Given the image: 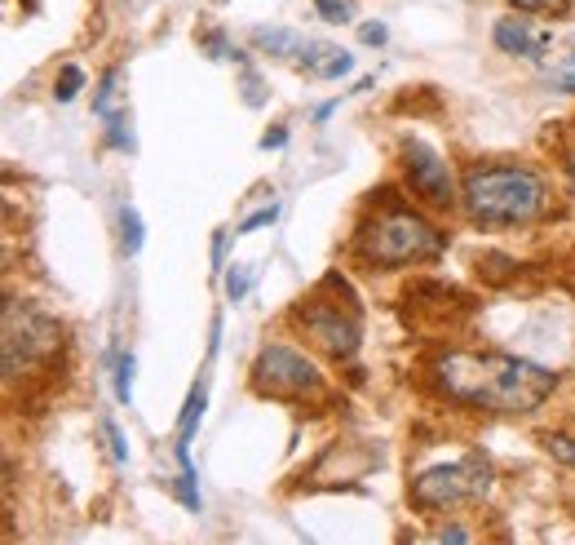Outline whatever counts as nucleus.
I'll return each mask as SVG.
<instances>
[{"label":"nucleus","instance_id":"obj_1","mask_svg":"<svg viewBox=\"0 0 575 545\" xmlns=\"http://www.w3.org/2000/svg\"><path fill=\"white\" fill-rule=\"evenodd\" d=\"M434 386L456 404L523 417L554 395V373L501 351H452L434 364Z\"/></svg>","mask_w":575,"mask_h":545},{"label":"nucleus","instance_id":"obj_2","mask_svg":"<svg viewBox=\"0 0 575 545\" xmlns=\"http://www.w3.org/2000/svg\"><path fill=\"white\" fill-rule=\"evenodd\" d=\"M470 218L478 222H496V226H510V222H532L545 213V182L541 173L523 169V164H492V169H474L465 178V191H461Z\"/></svg>","mask_w":575,"mask_h":545},{"label":"nucleus","instance_id":"obj_3","mask_svg":"<svg viewBox=\"0 0 575 545\" xmlns=\"http://www.w3.org/2000/svg\"><path fill=\"white\" fill-rule=\"evenodd\" d=\"M443 249V235L407 209H390L381 213L367 231H363V258L381 262V266H407V262H425Z\"/></svg>","mask_w":575,"mask_h":545},{"label":"nucleus","instance_id":"obj_4","mask_svg":"<svg viewBox=\"0 0 575 545\" xmlns=\"http://www.w3.org/2000/svg\"><path fill=\"white\" fill-rule=\"evenodd\" d=\"M58 351V320L44 315L40 306L31 302H9L4 306V342H0V355H4V377L13 382L18 373H27L31 364H40L44 355Z\"/></svg>","mask_w":575,"mask_h":545},{"label":"nucleus","instance_id":"obj_5","mask_svg":"<svg viewBox=\"0 0 575 545\" xmlns=\"http://www.w3.org/2000/svg\"><path fill=\"white\" fill-rule=\"evenodd\" d=\"M492 488V462L470 453L452 466H430L412 480V502L421 511H447V506H461V502H474Z\"/></svg>","mask_w":575,"mask_h":545},{"label":"nucleus","instance_id":"obj_6","mask_svg":"<svg viewBox=\"0 0 575 545\" xmlns=\"http://www.w3.org/2000/svg\"><path fill=\"white\" fill-rule=\"evenodd\" d=\"M253 386L262 395H275V400H305V395H319L323 391V373H319V364L305 351L275 342V346H266L258 355Z\"/></svg>","mask_w":575,"mask_h":545},{"label":"nucleus","instance_id":"obj_7","mask_svg":"<svg viewBox=\"0 0 575 545\" xmlns=\"http://www.w3.org/2000/svg\"><path fill=\"white\" fill-rule=\"evenodd\" d=\"M403 169H407V182H412V191H416L421 200H430L434 209H452V204H456L452 169H447V160H443L430 142L412 138V142L403 147Z\"/></svg>","mask_w":575,"mask_h":545},{"label":"nucleus","instance_id":"obj_8","mask_svg":"<svg viewBox=\"0 0 575 545\" xmlns=\"http://www.w3.org/2000/svg\"><path fill=\"white\" fill-rule=\"evenodd\" d=\"M301 329L319 351H327L336 360H350L359 351V315L354 311L310 302V306H301Z\"/></svg>","mask_w":575,"mask_h":545},{"label":"nucleus","instance_id":"obj_9","mask_svg":"<svg viewBox=\"0 0 575 545\" xmlns=\"http://www.w3.org/2000/svg\"><path fill=\"white\" fill-rule=\"evenodd\" d=\"M492 40H496V49L510 53V58H541L545 44H549V36H536V31H532L527 22H518V18H501L496 31H492Z\"/></svg>","mask_w":575,"mask_h":545},{"label":"nucleus","instance_id":"obj_10","mask_svg":"<svg viewBox=\"0 0 575 545\" xmlns=\"http://www.w3.org/2000/svg\"><path fill=\"white\" fill-rule=\"evenodd\" d=\"M296 62L310 67L314 75H323V80H336V75H350L354 71V58L345 49H332V44H319V40H305V49H301Z\"/></svg>","mask_w":575,"mask_h":545},{"label":"nucleus","instance_id":"obj_11","mask_svg":"<svg viewBox=\"0 0 575 545\" xmlns=\"http://www.w3.org/2000/svg\"><path fill=\"white\" fill-rule=\"evenodd\" d=\"M124 89V71L115 67V71H107L102 80H98V93H93V115L102 120V124H111V120H120V115H129V93H120Z\"/></svg>","mask_w":575,"mask_h":545},{"label":"nucleus","instance_id":"obj_12","mask_svg":"<svg viewBox=\"0 0 575 545\" xmlns=\"http://www.w3.org/2000/svg\"><path fill=\"white\" fill-rule=\"evenodd\" d=\"M253 44L266 49V53H275V58H301L305 36L301 31H288V27H258L253 31Z\"/></svg>","mask_w":575,"mask_h":545},{"label":"nucleus","instance_id":"obj_13","mask_svg":"<svg viewBox=\"0 0 575 545\" xmlns=\"http://www.w3.org/2000/svg\"><path fill=\"white\" fill-rule=\"evenodd\" d=\"M200 417H204V386H195V391H191V400H186V408H182V422H178V448H186V444H191V435H195Z\"/></svg>","mask_w":575,"mask_h":545},{"label":"nucleus","instance_id":"obj_14","mask_svg":"<svg viewBox=\"0 0 575 545\" xmlns=\"http://www.w3.org/2000/svg\"><path fill=\"white\" fill-rule=\"evenodd\" d=\"M120 231H124V253L138 258V253H142V218H138L133 204L120 209Z\"/></svg>","mask_w":575,"mask_h":545},{"label":"nucleus","instance_id":"obj_15","mask_svg":"<svg viewBox=\"0 0 575 545\" xmlns=\"http://www.w3.org/2000/svg\"><path fill=\"white\" fill-rule=\"evenodd\" d=\"M249 289H253V266H226V297L244 302Z\"/></svg>","mask_w":575,"mask_h":545},{"label":"nucleus","instance_id":"obj_16","mask_svg":"<svg viewBox=\"0 0 575 545\" xmlns=\"http://www.w3.org/2000/svg\"><path fill=\"white\" fill-rule=\"evenodd\" d=\"M80 84H84V71H80V67H62V75H58V84H53V98H58V102H71V98L80 93Z\"/></svg>","mask_w":575,"mask_h":545},{"label":"nucleus","instance_id":"obj_17","mask_svg":"<svg viewBox=\"0 0 575 545\" xmlns=\"http://www.w3.org/2000/svg\"><path fill=\"white\" fill-rule=\"evenodd\" d=\"M133 373H138V360H133V355H124V360H120V369H115V395H120V404H129V400H133Z\"/></svg>","mask_w":575,"mask_h":545},{"label":"nucleus","instance_id":"obj_18","mask_svg":"<svg viewBox=\"0 0 575 545\" xmlns=\"http://www.w3.org/2000/svg\"><path fill=\"white\" fill-rule=\"evenodd\" d=\"M545 448H549L554 462H563V466H572L575 471V435H549Z\"/></svg>","mask_w":575,"mask_h":545},{"label":"nucleus","instance_id":"obj_19","mask_svg":"<svg viewBox=\"0 0 575 545\" xmlns=\"http://www.w3.org/2000/svg\"><path fill=\"white\" fill-rule=\"evenodd\" d=\"M102 435H107V444H111V457H115V462H129V444H124L115 417H102Z\"/></svg>","mask_w":575,"mask_h":545},{"label":"nucleus","instance_id":"obj_20","mask_svg":"<svg viewBox=\"0 0 575 545\" xmlns=\"http://www.w3.org/2000/svg\"><path fill=\"white\" fill-rule=\"evenodd\" d=\"M314 9L323 13V22H350V13H354L350 0H314Z\"/></svg>","mask_w":575,"mask_h":545},{"label":"nucleus","instance_id":"obj_21","mask_svg":"<svg viewBox=\"0 0 575 545\" xmlns=\"http://www.w3.org/2000/svg\"><path fill=\"white\" fill-rule=\"evenodd\" d=\"M275 218H280V209H275V204H271V209H258L253 218H244V222H240V235H249V231H258V226H271Z\"/></svg>","mask_w":575,"mask_h":545},{"label":"nucleus","instance_id":"obj_22","mask_svg":"<svg viewBox=\"0 0 575 545\" xmlns=\"http://www.w3.org/2000/svg\"><path fill=\"white\" fill-rule=\"evenodd\" d=\"M514 9H527V13H554V9H563L567 0H510Z\"/></svg>","mask_w":575,"mask_h":545},{"label":"nucleus","instance_id":"obj_23","mask_svg":"<svg viewBox=\"0 0 575 545\" xmlns=\"http://www.w3.org/2000/svg\"><path fill=\"white\" fill-rule=\"evenodd\" d=\"M359 40H363V44H385V27H381V22H363V27H359Z\"/></svg>","mask_w":575,"mask_h":545},{"label":"nucleus","instance_id":"obj_24","mask_svg":"<svg viewBox=\"0 0 575 545\" xmlns=\"http://www.w3.org/2000/svg\"><path fill=\"white\" fill-rule=\"evenodd\" d=\"M434 542H452V545H461V542H470V533L452 524V528H438V533H434Z\"/></svg>","mask_w":575,"mask_h":545},{"label":"nucleus","instance_id":"obj_25","mask_svg":"<svg viewBox=\"0 0 575 545\" xmlns=\"http://www.w3.org/2000/svg\"><path fill=\"white\" fill-rule=\"evenodd\" d=\"M284 142H288V129H275V133H266V138H262V147H266V151H271V147L280 151Z\"/></svg>","mask_w":575,"mask_h":545},{"label":"nucleus","instance_id":"obj_26","mask_svg":"<svg viewBox=\"0 0 575 545\" xmlns=\"http://www.w3.org/2000/svg\"><path fill=\"white\" fill-rule=\"evenodd\" d=\"M336 102H341V98H336ZM336 102H323V107H319V111H314V120H327V115H332V111H336Z\"/></svg>","mask_w":575,"mask_h":545}]
</instances>
